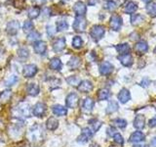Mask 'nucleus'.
<instances>
[{"label":"nucleus","mask_w":156,"mask_h":147,"mask_svg":"<svg viewBox=\"0 0 156 147\" xmlns=\"http://www.w3.org/2000/svg\"><path fill=\"white\" fill-rule=\"evenodd\" d=\"M105 27L100 26V24H96V26H94L91 28L90 36L95 41H99L105 36Z\"/></svg>","instance_id":"f257e3e1"},{"label":"nucleus","mask_w":156,"mask_h":147,"mask_svg":"<svg viewBox=\"0 0 156 147\" xmlns=\"http://www.w3.org/2000/svg\"><path fill=\"white\" fill-rule=\"evenodd\" d=\"M15 113L22 118H27L29 117L30 115V109H29V105L26 102H23V103H20V104L16 107L15 109Z\"/></svg>","instance_id":"f03ea898"},{"label":"nucleus","mask_w":156,"mask_h":147,"mask_svg":"<svg viewBox=\"0 0 156 147\" xmlns=\"http://www.w3.org/2000/svg\"><path fill=\"white\" fill-rule=\"evenodd\" d=\"M87 27V21L84 17L76 16L74 23H73V29L77 32H83Z\"/></svg>","instance_id":"7ed1b4c3"},{"label":"nucleus","mask_w":156,"mask_h":147,"mask_svg":"<svg viewBox=\"0 0 156 147\" xmlns=\"http://www.w3.org/2000/svg\"><path fill=\"white\" fill-rule=\"evenodd\" d=\"M78 102H79V97H78L75 92L69 93L66 98V104L67 108L73 109V108H75L78 105Z\"/></svg>","instance_id":"20e7f679"},{"label":"nucleus","mask_w":156,"mask_h":147,"mask_svg":"<svg viewBox=\"0 0 156 147\" xmlns=\"http://www.w3.org/2000/svg\"><path fill=\"white\" fill-rule=\"evenodd\" d=\"M38 72V68L34 64H28L23 67V76L24 77H32L35 76V74Z\"/></svg>","instance_id":"39448f33"},{"label":"nucleus","mask_w":156,"mask_h":147,"mask_svg":"<svg viewBox=\"0 0 156 147\" xmlns=\"http://www.w3.org/2000/svg\"><path fill=\"white\" fill-rule=\"evenodd\" d=\"M47 111V106L46 104H44V103H41V102H38L36 103L34 107L32 108V114L33 116L35 117H43V115L45 114Z\"/></svg>","instance_id":"423d86ee"},{"label":"nucleus","mask_w":156,"mask_h":147,"mask_svg":"<svg viewBox=\"0 0 156 147\" xmlns=\"http://www.w3.org/2000/svg\"><path fill=\"white\" fill-rule=\"evenodd\" d=\"M109 26L112 31H115V32L119 31L122 27V18L118 16V15H113V16L110 18Z\"/></svg>","instance_id":"0eeeda50"},{"label":"nucleus","mask_w":156,"mask_h":147,"mask_svg":"<svg viewBox=\"0 0 156 147\" xmlns=\"http://www.w3.org/2000/svg\"><path fill=\"white\" fill-rule=\"evenodd\" d=\"M66 48V38L65 37H58L53 42V50L56 53L62 52Z\"/></svg>","instance_id":"6e6552de"},{"label":"nucleus","mask_w":156,"mask_h":147,"mask_svg":"<svg viewBox=\"0 0 156 147\" xmlns=\"http://www.w3.org/2000/svg\"><path fill=\"white\" fill-rule=\"evenodd\" d=\"M29 135H30L31 139L36 141V140H39L42 138L43 136V132H42V130H41V126H33L31 129H30V132H29Z\"/></svg>","instance_id":"1a4fd4ad"},{"label":"nucleus","mask_w":156,"mask_h":147,"mask_svg":"<svg viewBox=\"0 0 156 147\" xmlns=\"http://www.w3.org/2000/svg\"><path fill=\"white\" fill-rule=\"evenodd\" d=\"M20 29V23L18 21H11L7 24L6 32L10 36H15Z\"/></svg>","instance_id":"9d476101"},{"label":"nucleus","mask_w":156,"mask_h":147,"mask_svg":"<svg viewBox=\"0 0 156 147\" xmlns=\"http://www.w3.org/2000/svg\"><path fill=\"white\" fill-rule=\"evenodd\" d=\"M73 10H74L76 16L84 17V15L86 14V11H87V8H86V5L84 3L81 2V1H78L74 4Z\"/></svg>","instance_id":"9b49d317"},{"label":"nucleus","mask_w":156,"mask_h":147,"mask_svg":"<svg viewBox=\"0 0 156 147\" xmlns=\"http://www.w3.org/2000/svg\"><path fill=\"white\" fill-rule=\"evenodd\" d=\"M77 89L82 93H89L93 89V85L90 81H82L78 85Z\"/></svg>","instance_id":"f8f14e48"},{"label":"nucleus","mask_w":156,"mask_h":147,"mask_svg":"<svg viewBox=\"0 0 156 147\" xmlns=\"http://www.w3.org/2000/svg\"><path fill=\"white\" fill-rule=\"evenodd\" d=\"M113 66L109 62H104L100 66V73L104 76H108L113 72Z\"/></svg>","instance_id":"ddd939ff"},{"label":"nucleus","mask_w":156,"mask_h":147,"mask_svg":"<svg viewBox=\"0 0 156 147\" xmlns=\"http://www.w3.org/2000/svg\"><path fill=\"white\" fill-rule=\"evenodd\" d=\"M118 60L121 62V64L125 67H130L133 65V57L130 53L123 54V55L118 56Z\"/></svg>","instance_id":"4468645a"},{"label":"nucleus","mask_w":156,"mask_h":147,"mask_svg":"<svg viewBox=\"0 0 156 147\" xmlns=\"http://www.w3.org/2000/svg\"><path fill=\"white\" fill-rule=\"evenodd\" d=\"M117 98H118V100L125 104V103L128 102L130 99H131V94L128 89H126V88H122L120 90V92L118 93V95H117Z\"/></svg>","instance_id":"2eb2a0df"},{"label":"nucleus","mask_w":156,"mask_h":147,"mask_svg":"<svg viewBox=\"0 0 156 147\" xmlns=\"http://www.w3.org/2000/svg\"><path fill=\"white\" fill-rule=\"evenodd\" d=\"M39 91H40V88H39V85L37 83L31 82V83H28V85L27 86V94L30 96L38 95Z\"/></svg>","instance_id":"dca6fc26"},{"label":"nucleus","mask_w":156,"mask_h":147,"mask_svg":"<svg viewBox=\"0 0 156 147\" xmlns=\"http://www.w3.org/2000/svg\"><path fill=\"white\" fill-rule=\"evenodd\" d=\"M94 105H95L94 100H93L92 98L87 97V98H85L84 101H83V103H82V110L84 112L89 113V112H91L93 110Z\"/></svg>","instance_id":"f3484780"},{"label":"nucleus","mask_w":156,"mask_h":147,"mask_svg":"<svg viewBox=\"0 0 156 147\" xmlns=\"http://www.w3.org/2000/svg\"><path fill=\"white\" fill-rule=\"evenodd\" d=\"M52 111L54 113V115L56 116H58V117H62V116H66L67 114V109L66 108H65L62 105H54L52 107Z\"/></svg>","instance_id":"a211bd4d"},{"label":"nucleus","mask_w":156,"mask_h":147,"mask_svg":"<svg viewBox=\"0 0 156 147\" xmlns=\"http://www.w3.org/2000/svg\"><path fill=\"white\" fill-rule=\"evenodd\" d=\"M33 48H34V51H35L37 54H43V53H45V51H46L47 45H46V43L44 41L38 40L36 42H34Z\"/></svg>","instance_id":"6ab92c4d"},{"label":"nucleus","mask_w":156,"mask_h":147,"mask_svg":"<svg viewBox=\"0 0 156 147\" xmlns=\"http://www.w3.org/2000/svg\"><path fill=\"white\" fill-rule=\"evenodd\" d=\"M49 67L54 71H61L62 68V63L61 61V59H58V58L51 59L50 63H49Z\"/></svg>","instance_id":"aec40b11"},{"label":"nucleus","mask_w":156,"mask_h":147,"mask_svg":"<svg viewBox=\"0 0 156 147\" xmlns=\"http://www.w3.org/2000/svg\"><path fill=\"white\" fill-rule=\"evenodd\" d=\"M145 124V118L143 115H138L134 120V126L138 130H143Z\"/></svg>","instance_id":"412c9836"},{"label":"nucleus","mask_w":156,"mask_h":147,"mask_svg":"<svg viewBox=\"0 0 156 147\" xmlns=\"http://www.w3.org/2000/svg\"><path fill=\"white\" fill-rule=\"evenodd\" d=\"M58 126V122L55 117H50L46 122V127L49 130H55Z\"/></svg>","instance_id":"4be33fe9"},{"label":"nucleus","mask_w":156,"mask_h":147,"mask_svg":"<svg viewBox=\"0 0 156 147\" xmlns=\"http://www.w3.org/2000/svg\"><path fill=\"white\" fill-rule=\"evenodd\" d=\"M81 64V59L77 56H72L70 58V60L67 62V66L69 67L71 70H75L78 67L80 66Z\"/></svg>","instance_id":"5701e85b"},{"label":"nucleus","mask_w":156,"mask_h":147,"mask_svg":"<svg viewBox=\"0 0 156 147\" xmlns=\"http://www.w3.org/2000/svg\"><path fill=\"white\" fill-rule=\"evenodd\" d=\"M135 49L139 54H144L148 50V45L145 41H139L136 44Z\"/></svg>","instance_id":"b1692460"},{"label":"nucleus","mask_w":156,"mask_h":147,"mask_svg":"<svg viewBox=\"0 0 156 147\" xmlns=\"http://www.w3.org/2000/svg\"><path fill=\"white\" fill-rule=\"evenodd\" d=\"M144 140V134L141 131H136L130 136V141L136 143V142H140Z\"/></svg>","instance_id":"393cba45"},{"label":"nucleus","mask_w":156,"mask_h":147,"mask_svg":"<svg viewBox=\"0 0 156 147\" xmlns=\"http://www.w3.org/2000/svg\"><path fill=\"white\" fill-rule=\"evenodd\" d=\"M116 50L118 52L120 55H123V54H128L131 50L130 46L127 43H123V44H118L116 45Z\"/></svg>","instance_id":"a878e982"},{"label":"nucleus","mask_w":156,"mask_h":147,"mask_svg":"<svg viewBox=\"0 0 156 147\" xmlns=\"http://www.w3.org/2000/svg\"><path fill=\"white\" fill-rule=\"evenodd\" d=\"M39 14H40V8L39 7H31V8H29L28 9V11H27V17L29 19H36L38 16H39Z\"/></svg>","instance_id":"bb28decb"},{"label":"nucleus","mask_w":156,"mask_h":147,"mask_svg":"<svg viewBox=\"0 0 156 147\" xmlns=\"http://www.w3.org/2000/svg\"><path fill=\"white\" fill-rule=\"evenodd\" d=\"M118 103H117L115 100H110L108 102V105H107V108H106V113L107 114H111V113H114L118 110Z\"/></svg>","instance_id":"cd10ccee"},{"label":"nucleus","mask_w":156,"mask_h":147,"mask_svg":"<svg viewBox=\"0 0 156 147\" xmlns=\"http://www.w3.org/2000/svg\"><path fill=\"white\" fill-rule=\"evenodd\" d=\"M136 9H138V6H136V3H134V2H129V3L126 4L124 11L127 14H133L134 12L136 11Z\"/></svg>","instance_id":"c85d7f7f"},{"label":"nucleus","mask_w":156,"mask_h":147,"mask_svg":"<svg viewBox=\"0 0 156 147\" xmlns=\"http://www.w3.org/2000/svg\"><path fill=\"white\" fill-rule=\"evenodd\" d=\"M109 96H110V92L108 89H105V88L101 89L98 92V98H99L100 100H107L109 98Z\"/></svg>","instance_id":"c756f323"},{"label":"nucleus","mask_w":156,"mask_h":147,"mask_svg":"<svg viewBox=\"0 0 156 147\" xmlns=\"http://www.w3.org/2000/svg\"><path fill=\"white\" fill-rule=\"evenodd\" d=\"M146 11L151 17H156V3H148L146 6Z\"/></svg>","instance_id":"7c9ffc66"},{"label":"nucleus","mask_w":156,"mask_h":147,"mask_svg":"<svg viewBox=\"0 0 156 147\" xmlns=\"http://www.w3.org/2000/svg\"><path fill=\"white\" fill-rule=\"evenodd\" d=\"M72 46L74 47L75 49H80L83 46V40L80 36H74L72 39Z\"/></svg>","instance_id":"2f4dec72"},{"label":"nucleus","mask_w":156,"mask_h":147,"mask_svg":"<svg viewBox=\"0 0 156 147\" xmlns=\"http://www.w3.org/2000/svg\"><path fill=\"white\" fill-rule=\"evenodd\" d=\"M90 125L92 126V131L93 132H96L100 130V127L101 126V122H100L99 120L94 119V120H91L90 121Z\"/></svg>","instance_id":"473e14b6"},{"label":"nucleus","mask_w":156,"mask_h":147,"mask_svg":"<svg viewBox=\"0 0 156 147\" xmlns=\"http://www.w3.org/2000/svg\"><path fill=\"white\" fill-rule=\"evenodd\" d=\"M33 28H34V26H33V23L30 22V21H26L23 23V29L24 32H28L30 33L31 32H33Z\"/></svg>","instance_id":"72a5a7b5"},{"label":"nucleus","mask_w":156,"mask_h":147,"mask_svg":"<svg viewBox=\"0 0 156 147\" xmlns=\"http://www.w3.org/2000/svg\"><path fill=\"white\" fill-rule=\"evenodd\" d=\"M66 81L72 86H78V85H79L81 81H80L79 77H77L75 76H71V77H68L66 78Z\"/></svg>","instance_id":"f704fd0d"},{"label":"nucleus","mask_w":156,"mask_h":147,"mask_svg":"<svg viewBox=\"0 0 156 147\" xmlns=\"http://www.w3.org/2000/svg\"><path fill=\"white\" fill-rule=\"evenodd\" d=\"M144 20V16H140V15H138V14H135L132 16L131 18V21H132V24H134V26H136V24H140V22H143Z\"/></svg>","instance_id":"c9c22d12"},{"label":"nucleus","mask_w":156,"mask_h":147,"mask_svg":"<svg viewBox=\"0 0 156 147\" xmlns=\"http://www.w3.org/2000/svg\"><path fill=\"white\" fill-rule=\"evenodd\" d=\"M19 81V77H17V76H15V75H13V76H10L6 81H5V85L6 86H12V85H14L15 83H16L17 81Z\"/></svg>","instance_id":"e433bc0d"},{"label":"nucleus","mask_w":156,"mask_h":147,"mask_svg":"<svg viewBox=\"0 0 156 147\" xmlns=\"http://www.w3.org/2000/svg\"><path fill=\"white\" fill-rule=\"evenodd\" d=\"M40 37H41L40 33L33 31V32H31L30 33H28V36H27V40L36 42V41H38V39L40 38Z\"/></svg>","instance_id":"4c0bfd02"},{"label":"nucleus","mask_w":156,"mask_h":147,"mask_svg":"<svg viewBox=\"0 0 156 147\" xmlns=\"http://www.w3.org/2000/svg\"><path fill=\"white\" fill-rule=\"evenodd\" d=\"M67 28H68V24H67V22L63 21V20L57 22V31L58 32L66 31V29H67Z\"/></svg>","instance_id":"58836bf2"},{"label":"nucleus","mask_w":156,"mask_h":147,"mask_svg":"<svg viewBox=\"0 0 156 147\" xmlns=\"http://www.w3.org/2000/svg\"><path fill=\"white\" fill-rule=\"evenodd\" d=\"M18 54H19V56L21 58L27 59L29 56V51H28V49L26 48V47H21L18 50Z\"/></svg>","instance_id":"ea45409f"},{"label":"nucleus","mask_w":156,"mask_h":147,"mask_svg":"<svg viewBox=\"0 0 156 147\" xmlns=\"http://www.w3.org/2000/svg\"><path fill=\"white\" fill-rule=\"evenodd\" d=\"M104 7H105V9L108 10V11H113V10L116 8V3L114 1H112V0H107V1L105 2Z\"/></svg>","instance_id":"a19ab883"},{"label":"nucleus","mask_w":156,"mask_h":147,"mask_svg":"<svg viewBox=\"0 0 156 147\" xmlns=\"http://www.w3.org/2000/svg\"><path fill=\"white\" fill-rule=\"evenodd\" d=\"M113 124L116 126H118V127H120V129H124V127L127 126V122H126V120H124V119H115L114 121H113Z\"/></svg>","instance_id":"79ce46f5"},{"label":"nucleus","mask_w":156,"mask_h":147,"mask_svg":"<svg viewBox=\"0 0 156 147\" xmlns=\"http://www.w3.org/2000/svg\"><path fill=\"white\" fill-rule=\"evenodd\" d=\"M11 97V91L10 90H6V91H3L1 94H0V101H7L9 98Z\"/></svg>","instance_id":"37998d69"},{"label":"nucleus","mask_w":156,"mask_h":147,"mask_svg":"<svg viewBox=\"0 0 156 147\" xmlns=\"http://www.w3.org/2000/svg\"><path fill=\"white\" fill-rule=\"evenodd\" d=\"M14 6L16 8L23 9L26 6V0H14Z\"/></svg>","instance_id":"c03bdc74"},{"label":"nucleus","mask_w":156,"mask_h":147,"mask_svg":"<svg viewBox=\"0 0 156 147\" xmlns=\"http://www.w3.org/2000/svg\"><path fill=\"white\" fill-rule=\"evenodd\" d=\"M81 134L83 135H85L88 139H90L91 137L93 136V131L89 129V127H84V129L82 130V132H81Z\"/></svg>","instance_id":"a18cd8bd"},{"label":"nucleus","mask_w":156,"mask_h":147,"mask_svg":"<svg viewBox=\"0 0 156 147\" xmlns=\"http://www.w3.org/2000/svg\"><path fill=\"white\" fill-rule=\"evenodd\" d=\"M113 138H114V141L116 142V143H118V144H123L124 143L123 136H122L120 134H118V132H116V134L113 135Z\"/></svg>","instance_id":"49530a36"},{"label":"nucleus","mask_w":156,"mask_h":147,"mask_svg":"<svg viewBox=\"0 0 156 147\" xmlns=\"http://www.w3.org/2000/svg\"><path fill=\"white\" fill-rule=\"evenodd\" d=\"M47 33L49 36H53L54 34L56 33V31H55V28H54L53 26H51V24H49V26H47Z\"/></svg>","instance_id":"de8ad7c7"},{"label":"nucleus","mask_w":156,"mask_h":147,"mask_svg":"<svg viewBox=\"0 0 156 147\" xmlns=\"http://www.w3.org/2000/svg\"><path fill=\"white\" fill-rule=\"evenodd\" d=\"M89 140L87 138V137L85 135H83V134H80L79 136L77 137V142H79V143H86V142Z\"/></svg>","instance_id":"09e8293b"},{"label":"nucleus","mask_w":156,"mask_h":147,"mask_svg":"<svg viewBox=\"0 0 156 147\" xmlns=\"http://www.w3.org/2000/svg\"><path fill=\"white\" fill-rule=\"evenodd\" d=\"M116 134V130L114 129V127H108L107 129V134H108L109 136H113L114 134Z\"/></svg>","instance_id":"8fccbe9b"},{"label":"nucleus","mask_w":156,"mask_h":147,"mask_svg":"<svg viewBox=\"0 0 156 147\" xmlns=\"http://www.w3.org/2000/svg\"><path fill=\"white\" fill-rule=\"evenodd\" d=\"M32 2L37 6H42L46 3V0H32Z\"/></svg>","instance_id":"3c124183"},{"label":"nucleus","mask_w":156,"mask_h":147,"mask_svg":"<svg viewBox=\"0 0 156 147\" xmlns=\"http://www.w3.org/2000/svg\"><path fill=\"white\" fill-rule=\"evenodd\" d=\"M148 124H149V126H151V127L156 126V117H154L153 119H151Z\"/></svg>","instance_id":"603ef678"},{"label":"nucleus","mask_w":156,"mask_h":147,"mask_svg":"<svg viewBox=\"0 0 156 147\" xmlns=\"http://www.w3.org/2000/svg\"><path fill=\"white\" fill-rule=\"evenodd\" d=\"M98 2H99V0H88V4L91 5V6H94Z\"/></svg>","instance_id":"864d4df0"},{"label":"nucleus","mask_w":156,"mask_h":147,"mask_svg":"<svg viewBox=\"0 0 156 147\" xmlns=\"http://www.w3.org/2000/svg\"><path fill=\"white\" fill-rule=\"evenodd\" d=\"M151 145L153 147H156V137H154V138H152V140H151Z\"/></svg>","instance_id":"5fc2aeb1"},{"label":"nucleus","mask_w":156,"mask_h":147,"mask_svg":"<svg viewBox=\"0 0 156 147\" xmlns=\"http://www.w3.org/2000/svg\"><path fill=\"white\" fill-rule=\"evenodd\" d=\"M134 147H147L146 145H135Z\"/></svg>","instance_id":"6e6d98bb"},{"label":"nucleus","mask_w":156,"mask_h":147,"mask_svg":"<svg viewBox=\"0 0 156 147\" xmlns=\"http://www.w3.org/2000/svg\"><path fill=\"white\" fill-rule=\"evenodd\" d=\"M144 1H145V2H147V1H150V0H144Z\"/></svg>","instance_id":"4d7b16f0"},{"label":"nucleus","mask_w":156,"mask_h":147,"mask_svg":"<svg viewBox=\"0 0 156 147\" xmlns=\"http://www.w3.org/2000/svg\"><path fill=\"white\" fill-rule=\"evenodd\" d=\"M154 53H155V54H156V48H155V49H154Z\"/></svg>","instance_id":"13d9d810"}]
</instances>
